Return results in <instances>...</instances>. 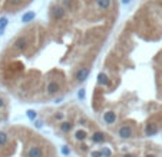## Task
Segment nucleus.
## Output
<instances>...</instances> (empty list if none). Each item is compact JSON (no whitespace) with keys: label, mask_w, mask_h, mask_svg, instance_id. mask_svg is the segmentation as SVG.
Segmentation results:
<instances>
[{"label":"nucleus","mask_w":162,"mask_h":157,"mask_svg":"<svg viewBox=\"0 0 162 157\" xmlns=\"http://www.w3.org/2000/svg\"><path fill=\"white\" fill-rule=\"evenodd\" d=\"M146 157H157L155 154H146Z\"/></svg>","instance_id":"obj_20"},{"label":"nucleus","mask_w":162,"mask_h":157,"mask_svg":"<svg viewBox=\"0 0 162 157\" xmlns=\"http://www.w3.org/2000/svg\"><path fill=\"white\" fill-rule=\"evenodd\" d=\"M4 106H6V103H4V100L0 97V109H1V107H4Z\"/></svg>","instance_id":"obj_18"},{"label":"nucleus","mask_w":162,"mask_h":157,"mask_svg":"<svg viewBox=\"0 0 162 157\" xmlns=\"http://www.w3.org/2000/svg\"><path fill=\"white\" fill-rule=\"evenodd\" d=\"M86 123H87V120L85 117H79V120H78V124H81V126H86Z\"/></svg>","instance_id":"obj_16"},{"label":"nucleus","mask_w":162,"mask_h":157,"mask_svg":"<svg viewBox=\"0 0 162 157\" xmlns=\"http://www.w3.org/2000/svg\"><path fill=\"white\" fill-rule=\"evenodd\" d=\"M26 116H27V118H29L30 121H35V120L38 118V113H36L35 110H30V109H29V110L26 112Z\"/></svg>","instance_id":"obj_8"},{"label":"nucleus","mask_w":162,"mask_h":157,"mask_svg":"<svg viewBox=\"0 0 162 157\" xmlns=\"http://www.w3.org/2000/svg\"><path fill=\"white\" fill-rule=\"evenodd\" d=\"M103 121L108 124V126H112V124H115L116 123V120H118V116H116V113L113 112V110H108V112H105L103 113Z\"/></svg>","instance_id":"obj_2"},{"label":"nucleus","mask_w":162,"mask_h":157,"mask_svg":"<svg viewBox=\"0 0 162 157\" xmlns=\"http://www.w3.org/2000/svg\"><path fill=\"white\" fill-rule=\"evenodd\" d=\"M60 152H62V154H63V156H66V157L70 154V149H69L68 146H62V147H60Z\"/></svg>","instance_id":"obj_12"},{"label":"nucleus","mask_w":162,"mask_h":157,"mask_svg":"<svg viewBox=\"0 0 162 157\" xmlns=\"http://www.w3.org/2000/svg\"><path fill=\"white\" fill-rule=\"evenodd\" d=\"M27 157H43V150L39 146H32L27 150Z\"/></svg>","instance_id":"obj_5"},{"label":"nucleus","mask_w":162,"mask_h":157,"mask_svg":"<svg viewBox=\"0 0 162 157\" xmlns=\"http://www.w3.org/2000/svg\"><path fill=\"white\" fill-rule=\"evenodd\" d=\"M105 140H106V137H105V134H103L102 131H95V133L92 134V141H93V143H96V144L103 143Z\"/></svg>","instance_id":"obj_7"},{"label":"nucleus","mask_w":162,"mask_h":157,"mask_svg":"<svg viewBox=\"0 0 162 157\" xmlns=\"http://www.w3.org/2000/svg\"><path fill=\"white\" fill-rule=\"evenodd\" d=\"M89 154H90V157H102V152L100 150H92Z\"/></svg>","instance_id":"obj_13"},{"label":"nucleus","mask_w":162,"mask_h":157,"mask_svg":"<svg viewBox=\"0 0 162 157\" xmlns=\"http://www.w3.org/2000/svg\"><path fill=\"white\" fill-rule=\"evenodd\" d=\"M118 136H119L121 139H125V140L132 139V137H133V129H132L129 124H122L121 127L118 129Z\"/></svg>","instance_id":"obj_1"},{"label":"nucleus","mask_w":162,"mask_h":157,"mask_svg":"<svg viewBox=\"0 0 162 157\" xmlns=\"http://www.w3.org/2000/svg\"><path fill=\"white\" fill-rule=\"evenodd\" d=\"M123 157H133L132 154H123Z\"/></svg>","instance_id":"obj_19"},{"label":"nucleus","mask_w":162,"mask_h":157,"mask_svg":"<svg viewBox=\"0 0 162 157\" xmlns=\"http://www.w3.org/2000/svg\"><path fill=\"white\" fill-rule=\"evenodd\" d=\"M53 118H55L56 121H63V120H65V113L59 112V113H56V114L53 116Z\"/></svg>","instance_id":"obj_11"},{"label":"nucleus","mask_w":162,"mask_h":157,"mask_svg":"<svg viewBox=\"0 0 162 157\" xmlns=\"http://www.w3.org/2000/svg\"><path fill=\"white\" fill-rule=\"evenodd\" d=\"M7 133H4V131H0V147H3L6 143H7Z\"/></svg>","instance_id":"obj_9"},{"label":"nucleus","mask_w":162,"mask_h":157,"mask_svg":"<svg viewBox=\"0 0 162 157\" xmlns=\"http://www.w3.org/2000/svg\"><path fill=\"white\" fill-rule=\"evenodd\" d=\"M81 149H82V152H87V150H89V147H87L86 144H83V143L81 144Z\"/></svg>","instance_id":"obj_17"},{"label":"nucleus","mask_w":162,"mask_h":157,"mask_svg":"<svg viewBox=\"0 0 162 157\" xmlns=\"http://www.w3.org/2000/svg\"><path fill=\"white\" fill-rule=\"evenodd\" d=\"M78 97H79V100H83V99H85V89H81V90H79Z\"/></svg>","instance_id":"obj_15"},{"label":"nucleus","mask_w":162,"mask_h":157,"mask_svg":"<svg viewBox=\"0 0 162 157\" xmlns=\"http://www.w3.org/2000/svg\"><path fill=\"white\" fill-rule=\"evenodd\" d=\"M100 152H102V157H112V154H113L109 147H103Z\"/></svg>","instance_id":"obj_10"},{"label":"nucleus","mask_w":162,"mask_h":157,"mask_svg":"<svg viewBox=\"0 0 162 157\" xmlns=\"http://www.w3.org/2000/svg\"><path fill=\"white\" fill-rule=\"evenodd\" d=\"M73 139H75L76 141H79V143H83V141L87 139V133H86V130L78 129V130L73 133Z\"/></svg>","instance_id":"obj_4"},{"label":"nucleus","mask_w":162,"mask_h":157,"mask_svg":"<svg viewBox=\"0 0 162 157\" xmlns=\"http://www.w3.org/2000/svg\"><path fill=\"white\" fill-rule=\"evenodd\" d=\"M158 130H159V129H158V126H157L155 123H149V124L145 126V131H144V133H145L146 137H149V136H155V134L158 133Z\"/></svg>","instance_id":"obj_3"},{"label":"nucleus","mask_w":162,"mask_h":157,"mask_svg":"<svg viewBox=\"0 0 162 157\" xmlns=\"http://www.w3.org/2000/svg\"><path fill=\"white\" fill-rule=\"evenodd\" d=\"M33 123H35V127H36V129H42V127H43V121H42V120H38V118H36Z\"/></svg>","instance_id":"obj_14"},{"label":"nucleus","mask_w":162,"mask_h":157,"mask_svg":"<svg viewBox=\"0 0 162 157\" xmlns=\"http://www.w3.org/2000/svg\"><path fill=\"white\" fill-rule=\"evenodd\" d=\"M59 129H60V131H62V133H69V131H72V129H73V124H72V121L63 120V121H60V124H59Z\"/></svg>","instance_id":"obj_6"}]
</instances>
